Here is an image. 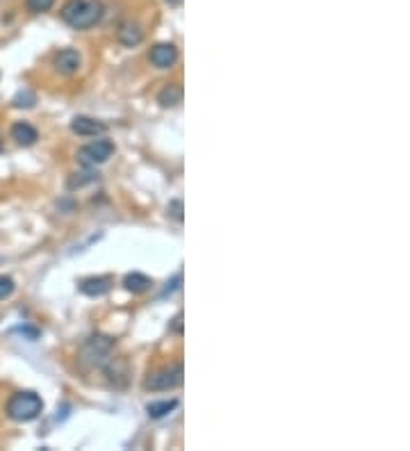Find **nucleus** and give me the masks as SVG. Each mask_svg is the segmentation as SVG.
<instances>
[{"label": "nucleus", "instance_id": "nucleus-2", "mask_svg": "<svg viewBox=\"0 0 410 451\" xmlns=\"http://www.w3.org/2000/svg\"><path fill=\"white\" fill-rule=\"evenodd\" d=\"M5 413L9 420L14 422H32L37 420L39 415L43 413V399L37 395V392L32 390H26V392H16V395H11L7 406H5Z\"/></svg>", "mask_w": 410, "mask_h": 451}, {"label": "nucleus", "instance_id": "nucleus-3", "mask_svg": "<svg viewBox=\"0 0 410 451\" xmlns=\"http://www.w3.org/2000/svg\"><path fill=\"white\" fill-rule=\"evenodd\" d=\"M114 150L116 148L112 140H96L78 150V162L82 167H98L114 155Z\"/></svg>", "mask_w": 410, "mask_h": 451}, {"label": "nucleus", "instance_id": "nucleus-15", "mask_svg": "<svg viewBox=\"0 0 410 451\" xmlns=\"http://www.w3.org/2000/svg\"><path fill=\"white\" fill-rule=\"evenodd\" d=\"M34 103H37V96H34V91H30V89H23L11 98V105L14 108H32Z\"/></svg>", "mask_w": 410, "mask_h": 451}, {"label": "nucleus", "instance_id": "nucleus-12", "mask_svg": "<svg viewBox=\"0 0 410 451\" xmlns=\"http://www.w3.org/2000/svg\"><path fill=\"white\" fill-rule=\"evenodd\" d=\"M144 39V30L142 26H137V23H123L121 30H119V41L128 48H133V46H139Z\"/></svg>", "mask_w": 410, "mask_h": 451}, {"label": "nucleus", "instance_id": "nucleus-20", "mask_svg": "<svg viewBox=\"0 0 410 451\" xmlns=\"http://www.w3.org/2000/svg\"><path fill=\"white\" fill-rule=\"evenodd\" d=\"M0 153H3V137H0Z\"/></svg>", "mask_w": 410, "mask_h": 451}, {"label": "nucleus", "instance_id": "nucleus-16", "mask_svg": "<svg viewBox=\"0 0 410 451\" xmlns=\"http://www.w3.org/2000/svg\"><path fill=\"white\" fill-rule=\"evenodd\" d=\"M55 5V0H26V7L30 14H43V11H51Z\"/></svg>", "mask_w": 410, "mask_h": 451}, {"label": "nucleus", "instance_id": "nucleus-1", "mask_svg": "<svg viewBox=\"0 0 410 451\" xmlns=\"http://www.w3.org/2000/svg\"><path fill=\"white\" fill-rule=\"evenodd\" d=\"M60 16L68 28L89 30L103 21L105 5H103V0H66Z\"/></svg>", "mask_w": 410, "mask_h": 451}, {"label": "nucleus", "instance_id": "nucleus-6", "mask_svg": "<svg viewBox=\"0 0 410 451\" xmlns=\"http://www.w3.org/2000/svg\"><path fill=\"white\" fill-rule=\"evenodd\" d=\"M53 64H55V71L60 76H76L82 66V55L76 48H62L55 55Z\"/></svg>", "mask_w": 410, "mask_h": 451}, {"label": "nucleus", "instance_id": "nucleus-11", "mask_svg": "<svg viewBox=\"0 0 410 451\" xmlns=\"http://www.w3.org/2000/svg\"><path fill=\"white\" fill-rule=\"evenodd\" d=\"M183 85L180 83H169V85H164L160 89V94H158V103L162 108H175V105H180L183 103Z\"/></svg>", "mask_w": 410, "mask_h": 451}, {"label": "nucleus", "instance_id": "nucleus-4", "mask_svg": "<svg viewBox=\"0 0 410 451\" xmlns=\"http://www.w3.org/2000/svg\"><path fill=\"white\" fill-rule=\"evenodd\" d=\"M178 385H183V365H173L167 369H160L150 378H146L144 390L150 392H169L175 390Z\"/></svg>", "mask_w": 410, "mask_h": 451}, {"label": "nucleus", "instance_id": "nucleus-18", "mask_svg": "<svg viewBox=\"0 0 410 451\" xmlns=\"http://www.w3.org/2000/svg\"><path fill=\"white\" fill-rule=\"evenodd\" d=\"M167 210H169V217H173L175 222H183V201H180V199L171 201Z\"/></svg>", "mask_w": 410, "mask_h": 451}, {"label": "nucleus", "instance_id": "nucleus-10", "mask_svg": "<svg viewBox=\"0 0 410 451\" xmlns=\"http://www.w3.org/2000/svg\"><path fill=\"white\" fill-rule=\"evenodd\" d=\"M11 140H14L19 146L28 148V146H34L39 140V133L37 128H34L32 123L28 121H16L14 125H11Z\"/></svg>", "mask_w": 410, "mask_h": 451}, {"label": "nucleus", "instance_id": "nucleus-17", "mask_svg": "<svg viewBox=\"0 0 410 451\" xmlns=\"http://www.w3.org/2000/svg\"><path fill=\"white\" fill-rule=\"evenodd\" d=\"M14 290H16V283H14V279H11V276L0 274V301L9 299L11 294H14Z\"/></svg>", "mask_w": 410, "mask_h": 451}, {"label": "nucleus", "instance_id": "nucleus-14", "mask_svg": "<svg viewBox=\"0 0 410 451\" xmlns=\"http://www.w3.org/2000/svg\"><path fill=\"white\" fill-rule=\"evenodd\" d=\"M175 408H178V399H164V401H150L146 403V413L150 420H162L171 415Z\"/></svg>", "mask_w": 410, "mask_h": 451}, {"label": "nucleus", "instance_id": "nucleus-7", "mask_svg": "<svg viewBox=\"0 0 410 451\" xmlns=\"http://www.w3.org/2000/svg\"><path fill=\"white\" fill-rule=\"evenodd\" d=\"M148 60L155 68H171L178 62V48H175L173 43H155L153 48H150Z\"/></svg>", "mask_w": 410, "mask_h": 451}, {"label": "nucleus", "instance_id": "nucleus-9", "mask_svg": "<svg viewBox=\"0 0 410 451\" xmlns=\"http://www.w3.org/2000/svg\"><path fill=\"white\" fill-rule=\"evenodd\" d=\"M71 130L78 137H98L108 133V125L98 119H91V117H76L71 121Z\"/></svg>", "mask_w": 410, "mask_h": 451}, {"label": "nucleus", "instance_id": "nucleus-5", "mask_svg": "<svg viewBox=\"0 0 410 451\" xmlns=\"http://www.w3.org/2000/svg\"><path fill=\"white\" fill-rule=\"evenodd\" d=\"M112 349H114L112 338H108V335H93V338H89L87 344L82 346V356H85L91 365L103 367L112 358Z\"/></svg>", "mask_w": 410, "mask_h": 451}, {"label": "nucleus", "instance_id": "nucleus-13", "mask_svg": "<svg viewBox=\"0 0 410 451\" xmlns=\"http://www.w3.org/2000/svg\"><path fill=\"white\" fill-rule=\"evenodd\" d=\"M123 285H125V290H128V292H133V294H144V292L150 290V285H153V281H150L146 274L133 271V274H128L125 279H123Z\"/></svg>", "mask_w": 410, "mask_h": 451}, {"label": "nucleus", "instance_id": "nucleus-8", "mask_svg": "<svg viewBox=\"0 0 410 451\" xmlns=\"http://www.w3.org/2000/svg\"><path fill=\"white\" fill-rule=\"evenodd\" d=\"M78 290L85 296H91V299L105 296L112 290V279H110V276H89V279L80 281Z\"/></svg>", "mask_w": 410, "mask_h": 451}, {"label": "nucleus", "instance_id": "nucleus-19", "mask_svg": "<svg viewBox=\"0 0 410 451\" xmlns=\"http://www.w3.org/2000/svg\"><path fill=\"white\" fill-rule=\"evenodd\" d=\"M167 3H171V5H175V3H180V0H167Z\"/></svg>", "mask_w": 410, "mask_h": 451}]
</instances>
